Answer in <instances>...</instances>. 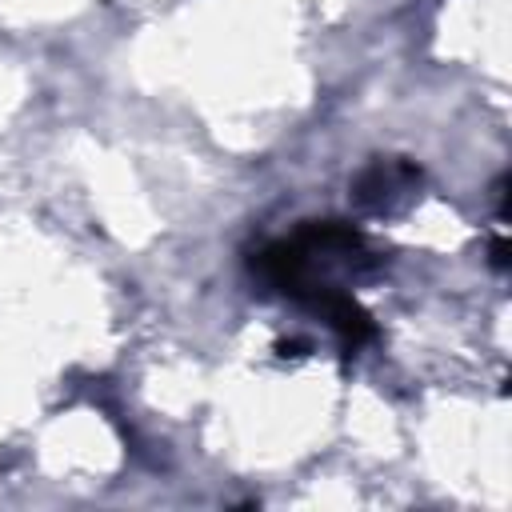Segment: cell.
I'll return each instance as SVG.
<instances>
[]
</instances>
